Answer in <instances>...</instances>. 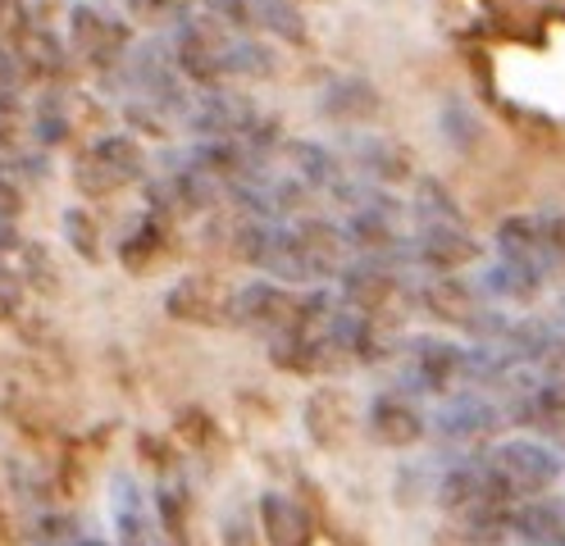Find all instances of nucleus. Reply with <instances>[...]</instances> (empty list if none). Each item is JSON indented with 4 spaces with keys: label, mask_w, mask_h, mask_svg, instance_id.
I'll use <instances>...</instances> for the list:
<instances>
[{
    "label": "nucleus",
    "mask_w": 565,
    "mask_h": 546,
    "mask_svg": "<svg viewBox=\"0 0 565 546\" xmlns=\"http://www.w3.org/2000/svg\"><path fill=\"white\" fill-rule=\"evenodd\" d=\"M438 28L451 42H475L498 28V10L492 0H438Z\"/></svg>",
    "instance_id": "23"
},
{
    "label": "nucleus",
    "mask_w": 565,
    "mask_h": 546,
    "mask_svg": "<svg viewBox=\"0 0 565 546\" xmlns=\"http://www.w3.org/2000/svg\"><path fill=\"white\" fill-rule=\"evenodd\" d=\"M19 214H23V188L0 169V224H14Z\"/></svg>",
    "instance_id": "34"
},
{
    "label": "nucleus",
    "mask_w": 565,
    "mask_h": 546,
    "mask_svg": "<svg viewBox=\"0 0 565 546\" xmlns=\"http://www.w3.org/2000/svg\"><path fill=\"white\" fill-rule=\"evenodd\" d=\"M23 10H28L32 23H51L64 10V0H23Z\"/></svg>",
    "instance_id": "36"
},
{
    "label": "nucleus",
    "mask_w": 565,
    "mask_h": 546,
    "mask_svg": "<svg viewBox=\"0 0 565 546\" xmlns=\"http://www.w3.org/2000/svg\"><path fill=\"white\" fill-rule=\"evenodd\" d=\"M60 233H64V246L78 255L83 265H100V224L83 210V205H68L64 214H60Z\"/></svg>",
    "instance_id": "28"
},
{
    "label": "nucleus",
    "mask_w": 565,
    "mask_h": 546,
    "mask_svg": "<svg viewBox=\"0 0 565 546\" xmlns=\"http://www.w3.org/2000/svg\"><path fill=\"white\" fill-rule=\"evenodd\" d=\"M274 64L278 55L256 42V36H233V51H228V64H224V78H246V83H265L274 78Z\"/></svg>",
    "instance_id": "27"
},
{
    "label": "nucleus",
    "mask_w": 565,
    "mask_h": 546,
    "mask_svg": "<svg viewBox=\"0 0 565 546\" xmlns=\"http://www.w3.org/2000/svg\"><path fill=\"white\" fill-rule=\"evenodd\" d=\"M64 32H68V55H78V64L100 73V78H115V73L124 68V60H128V51H132V23L87 6V0L68 6Z\"/></svg>",
    "instance_id": "5"
},
{
    "label": "nucleus",
    "mask_w": 565,
    "mask_h": 546,
    "mask_svg": "<svg viewBox=\"0 0 565 546\" xmlns=\"http://www.w3.org/2000/svg\"><path fill=\"white\" fill-rule=\"evenodd\" d=\"M147 146L132 132H100L87 151L74 156L68 178L87 201H105L115 192H128L137 182H147Z\"/></svg>",
    "instance_id": "2"
},
{
    "label": "nucleus",
    "mask_w": 565,
    "mask_h": 546,
    "mask_svg": "<svg viewBox=\"0 0 565 546\" xmlns=\"http://www.w3.org/2000/svg\"><path fill=\"white\" fill-rule=\"evenodd\" d=\"M115 83H124V92H132L128 100H147L156 109H164V115H183L192 109V83L179 73V64H173V51L169 42H141L128 51L124 68L115 73Z\"/></svg>",
    "instance_id": "3"
},
{
    "label": "nucleus",
    "mask_w": 565,
    "mask_h": 546,
    "mask_svg": "<svg viewBox=\"0 0 565 546\" xmlns=\"http://www.w3.org/2000/svg\"><path fill=\"white\" fill-rule=\"evenodd\" d=\"M443 132H447V141L456 146V151L475 146V141H479V119H475V109H470L466 100H447V109H443Z\"/></svg>",
    "instance_id": "29"
},
{
    "label": "nucleus",
    "mask_w": 565,
    "mask_h": 546,
    "mask_svg": "<svg viewBox=\"0 0 565 546\" xmlns=\"http://www.w3.org/2000/svg\"><path fill=\"white\" fill-rule=\"evenodd\" d=\"M561 314H565V297H561Z\"/></svg>",
    "instance_id": "38"
},
{
    "label": "nucleus",
    "mask_w": 565,
    "mask_h": 546,
    "mask_svg": "<svg viewBox=\"0 0 565 546\" xmlns=\"http://www.w3.org/2000/svg\"><path fill=\"white\" fill-rule=\"evenodd\" d=\"M479 260V242L466 224H415L411 233V265H424L434 274H456Z\"/></svg>",
    "instance_id": "14"
},
{
    "label": "nucleus",
    "mask_w": 565,
    "mask_h": 546,
    "mask_svg": "<svg viewBox=\"0 0 565 546\" xmlns=\"http://www.w3.org/2000/svg\"><path fill=\"white\" fill-rule=\"evenodd\" d=\"M164 310L192 328H228L237 323V291H228V282L215 274H183L169 287Z\"/></svg>",
    "instance_id": "9"
},
{
    "label": "nucleus",
    "mask_w": 565,
    "mask_h": 546,
    "mask_svg": "<svg viewBox=\"0 0 565 546\" xmlns=\"http://www.w3.org/2000/svg\"><path fill=\"white\" fill-rule=\"evenodd\" d=\"M74 546H100V542H74Z\"/></svg>",
    "instance_id": "37"
},
{
    "label": "nucleus",
    "mask_w": 565,
    "mask_h": 546,
    "mask_svg": "<svg viewBox=\"0 0 565 546\" xmlns=\"http://www.w3.org/2000/svg\"><path fill=\"white\" fill-rule=\"evenodd\" d=\"M351 156V173H356L361 182H370V188H397V182H406L415 173V160L402 141L393 137H379V132H356L347 146Z\"/></svg>",
    "instance_id": "15"
},
{
    "label": "nucleus",
    "mask_w": 565,
    "mask_h": 546,
    "mask_svg": "<svg viewBox=\"0 0 565 546\" xmlns=\"http://www.w3.org/2000/svg\"><path fill=\"white\" fill-rule=\"evenodd\" d=\"M265 115L256 109V100L246 92H233V87H210V92H196L192 109H188V128L201 137V141H246L256 132Z\"/></svg>",
    "instance_id": "8"
},
{
    "label": "nucleus",
    "mask_w": 565,
    "mask_h": 546,
    "mask_svg": "<svg viewBox=\"0 0 565 546\" xmlns=\"http://www.w3.org/2000/svg\"><path fill=\"white\" fill-rule=\"evenodd\" d=\"M205 14H215L220 23L246 32V28H256L252 23V0H205Z\"/></svg>",
    "instance_id": "32"
},
{
    "label": "nucleus",
    "mask_w": 565,
    "mask_h": 546,
    "mask_svg": "<svg viewBox=\"0 0 565 546\" xmlns=\"http://www.w3.org/2000/svg\"><path fill=\"white\" fill-rule=\"evenodd\" d=\"M28 23H32V19H28V10H23V0H0V42L10 46Z\"/></svg>",
    "instance_id": "33"
},
{
    "label": "nucleus",
    "mask_w": 565,
    "mask_h": 546,
    "mask_svg": "<svg viewBox=\"0 0 565 546\" xmlns=\"http://www.w3.org/2000/svg\"><path fill=\"white\" fill-rule=\"evenodd\" d=\"M110 505H115L119 546H160V520L151 515L147 496H141V488L128 479V473H115Z\"/></svg>",
    "instance_id": "20"
},
{
    "label": "nucleus",
    "mask_w": 565,
    "mask_h": 546,
    "mask_svg": "<svg viewBox=\"0 0 565 546\" xmlns=\"http://www.w3.org/2000/svg\"><path fill=\"white\" fill-rule=\"evenodd\" d=\"M397 355V392L406 396H451L456 383H466V346L447 338H411L393 346Z\"/></svg>",
    "instance_id": "6"
},
{
    "label": "nucleus",
    "mask_w": 565,
    "mask_h": 546,
    "mask_svg": "<svg viewBox=\"0 0 565 546\" xmlns=\"http://www.w3.org/2000/svg\"><path fill=\"white\" fill-rule=\"evenodd\" d=\"M338 291H342V306L356 310L365 319H374L379 328L397 323L402 319V306H406V287L397 278L393 265H379V260H351L338 278Z\"/></svg>",
    "instance_id": "7"
},
{
    "label": "nucleus",
    "mask_w": 565,
    "mask_h": 546,
    "mask_svg": "<svg viewBox=\"0 0 565 546\" xmlns=\"http://www.w3.org/2000/svg\"><path fill=\"white\" fill-rule=\"evenodd\" d=\"M124 119L141 137H169V115H164V109H156V105H147V100H128L124 105Z\"/></svg>",
    "instance_id": "31"
},
{
    "label": "nucleus",
    "mask_w": 565,
    "mask_h": 546,
    "mask_svg": "<svg viewBox=\"0 0 565 546\" xmlns=\"http://www.w3.org/2000/svg\"><path fill=\"white\" fill-rule=\"evenodd\" d=\"M10 51H14V64H19L23 92L28 87L42 92V87L68 83V55H64V42L51 32V23H28L10 42Z\"/></svg>",
    "instance_id": "12"
},
{
    "label": "nucleus",
    "mask_w": 565,
    "mask_h": 546,
    "mask_svg": "<svg viewBox=\"0 0 565 546\" xmlns=\"http://www.w3.org/2000/svg\"><path fill=\"white\" fill-rule=\"evenodd\" d=\"M252 23L265 28L269 36H278V42H288V46L310 42V28L297 10V0H252Z\"/></svg>",
    "instance_id": "24"
},
{
    "label": "nucleus",
    "mask_w": 565,
    "mask_h": 546,
    "mask_svg": "<svg viewBox=\"0 0 565 546\" xmlns=\"http://www.w3.org/2000/svg\"><path fill=\"white\" fill-rule=\"evenodd\" d=\"M483 464L507 505L547 496L565 473L561 451L552 442H543V437H507V442H492V447H483Z\"/></svg>",
    "instance_id": "1"
},
{
    "label": "nucleus",
    "mask_w": 565,
    "mask_h": 546,
    "mask_svg": "<svg viewBox=\"0 0 565 546\" xmlns=\"http://www.w3.org/2000/svg\"><path fill=\"white\" fill-rule=\"evenodd\" d=\"M306 432H310L315 447L342 451L351 442V432H356V406H351V396L342 387L310 392V400H306Z\"/></svg>",
    "instance_id": "18"
},
{
    "label": "nucleus",
    "mask_w": 565,
    "mask_h": 546,
    "mask_svg": "<svg viewBox=\"0 0 565 546\" xmlns=\"http://www.w3.org/2000/svg\"><path fill=\"white\" fill-rule=\"evenodd\" d=\"M502 415L507 410L492 396H483V392H451V396H443V406L434 410L429 428L443 437L447 447L475 451L479 442H488V437L502 428Z\"/></svg>",
    "instance_id": "10"
},
{
    "label": "nucleus",
    "mask_w": 565,
    "mask_h": 546,
    "mask_svg": "<svg viewBox=\"0 0 565 546\" xmlns=\"http://www.w3.org/2000/svg\"><path fill=\"white\" fill-rule=\"evenodd\" d=\"M419 301H424V310H429L434 319L466 328V333L475 328V319L483 314L479 291L466 278H456V274H429V278H424V287H419Z\"/></svg>",
    "instance_id": "19"
},
{
    "label": "nucleus",
    "mask_w": 565,
    "mask_h": 546,
    "mask_svg": "<svg viewBox=\"0 0 565 546\" xmlns=\"http://www.w3.org/2000/svg\"><path fill=\"white\" fill-rule=\"evenodd\" d=\"M498 260L539 274L543 282L556 278L552 250H547V233H543L539 214H511V218H502V228H498Z\"/></svg>",
    "instance_id": "17"
},
{
    "label": "nucleus",
    "mask_w": 565,
    "mask_h": 546,
    "mask_svg": "<svg viewBox=\"0 0 565 546\" xmlns=\"http://www.w3.org/2000/svg\"><path fill=\"white\" fill-rule=\"evenodd\" d=\"M365 432L374 437L379 447L406 451V447L419 442L424 432H429V419H424V410L415 406V396L387 387V392H379L370 406H365Z\"/></svg>",
    "instance_id": "13"
},
{
    "label": "nucleus",
    "mask_w": 565,
    "mask_h": 546,
    "mask_svg": "<svg viewBox=\"0 0 565 546\" xmlns=\"http://www.w3.org/2000/svg\"><path fill=\"white\" fill-rule=\"evenodd\" d=\"M282 169H288L297 182H306L310 192H329V196H333L338 182L351 173L320 141H282Z\"/></svg>",
    "instance_id": "21"
},
{
    "label": "nucleus",
    "mask_w": 565,
    "mask_h": 546,
    "mask_svg": "<svg viewBox=\"0 0 565 546\" xmlns=\"http://www.w3.org/2000/svg\"><path fill=\"white\" fill-rule=\"evenodd\" d=\"M260 520H265V533H269L274 546H301L310 537V520L301 515V505L278 496V492H269L260 501Z\"/></svg>",
    "instance_id": "25"
},
{
    "label": "nucleus",
    "mask_w": 565,
    "mask_h": 546,
    "mask_svg": "<svg viewBox=\"0 0 565 546\" xmlns=\"http://www.w3.org/2000/svg\"><path fill=\"white\" fill-rule=\"evenodd\" d=\"M173 237V228L164 224V218H156V214H141V224L124 237V246H119V265L132 274V278H147L164 255H169V242Z\"/></svg>",
    "instance_id": "22"
},
{
    "label": "nucleus",
    "mask_w": 565,
    "mask_h": 546,
    "mask_svg": "<svg viewBox=\"0 0 565 546\" xmlns=\"http://www.w3.org/2000/svg\"><path fill=\"white\" fill-rule=\"evenodd\" d=\"M297 250H301V265L310 274V282H324V278H342V269L351 265V246L342 224H329L320 214H301L288 224Z\"/></svg>",
    "instance_id": "11"
},
{
    "label": "nucleus",
    "mask_w": 565,
    "mask_h": 546,
    "mask_svg": "<svg viewBox=\"0 0 565 546\" xmlns=\"http://www.w3.org/2000/svg\"><path fill=\"white\" fill-rule=\"evenodd\" d=\"M379 109H383V96L370 78H356V73H347V78H333L324 92H320V119L333 124V128H365L379 119Z\"/></svg>",
    "instance_id": "16"
},
{
    "label": "nucleus",
    "mask_w": 565,
    "mask_h": 546,
    "mask_svg": "<svg viewBox=\"0 0 565 546\" xmlns=\"http://www.w3.org/2000/svg\"><path fill=\"white\" fill-rule=\"evenodd\" d=\"M137 23H179L192 14V0H124Z\"/></svg>",
    "instance_id": "30"
},
{
    "label": "nucleus",
    "mask_w": 565,
    "mask_h": 546,
    "mask_svg": "<svg viewBox=\"0 0 565 546\" xmlns=\"http://www.w3.org/2000/svg\"><path fill=\"white\" fill-rule=\"evenodd\" d=\"M483 291L488 297H498V301H515V306H529L543 291V278L539 274H529V269H520V265H507V260H498L488 274H483Z\"/></svg>",
    "instance_id": "26"
},
{
    "label": "nucleus",
    "mask_w": 565,
    "mask_h": 546,
    "mask_svg": "<svg viewBox=\"0 0 565 546\" xmlns=\"http://www.w3.org/2000/svg\"><path fill=\"white\" fill-rule=\"evenodd\" d=\"M19 297H23V282H19L14 274H6V269H0V323H6V319H14V310H19Z\"/></svg>",
    "instance_id": "35"
},
{
    "label": "nucleus",
    "mask_w": 565,
    "mask_h": 546,
    "mask_svg": "<svg viewBox=\"0 0 565 546\" xmlns=\"http://www.w3.org/2000/svg\"><path fill=\"white\" fill-rule=\"evenodd\" d=\"M169 51H173V64L179 73L210 92V87H224V64H228V51H233V28L220 23L215 14H188L173 23V36H169Z\"/></svg>",
    "instance_id": "4"
}]
</instances>
